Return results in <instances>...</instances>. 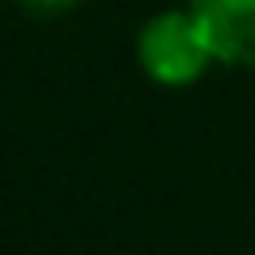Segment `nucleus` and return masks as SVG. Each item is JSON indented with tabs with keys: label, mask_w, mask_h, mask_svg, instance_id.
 Here are the masks:
<instances>
[{
	"label": "nucleus",
	"mask_w": 255,
	"mask_h": 255,
	"mask_svg": "<svg viewBox=\"0 0 255 255\" xmlns=\"http://www.w3.org/2000/svg\"><path fill=\"white\" fill-rule=\"evenodd\" d=\"M136 64L162 90H187L217 60H213V47L204 38L196 13L187 4H179V9H162L153 17H145V26L136 30Z\"/></svg>",
	"instance_id": "f257e3e1"
},
{
	"label": "nucleus",
	"mask_w": 255,
	"mask_h": 255,
	"mask_svg": "<svg viewBox=\"0 0 255 255\" xmlns=\"http://www.w3.org/2000/svg\"><path fill=\"white\" fill-rule=\"evenodd\" d=\"M213 60L226 68H255V0H187Z\"/></svg>",
	"instance_id": "f03ea898"
},
{
	"label": "nucleus",
	"mask_w": 255,
	"mask_h": 255,
	"mask_svg": "<svg viewBox=\"0 0 255 255\" xmlns=\"http://www.w3.org/2000/svg\"><path fill=\"white\" fill-rule=\"evenodd\" d=\"M13 4H21L26 13H38V17H64V13L81 9L85 0H13Z\"/></svg>",
	"instance_id": "7ed1b4c3"
}]
</instances>
